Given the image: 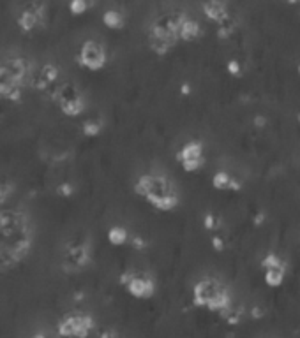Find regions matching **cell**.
<instances>
[{
  "mask_svg": "<svg viewBox=\"0 0 300 338\" xmlns=\"http://www.w3.org/2000/svg\"><path fill=\"white\" fill-rule=\"evenodd\" d=\"M297 72H299V76H300V62H299V66H297Z\"/></svg>",
  "mask_w": 300,
  "mask_h": 338,
  "instance_id": "40",
  "label": "cell"
},
{
  "mask_svg": "<svg viewBox=\"0 0 300 338\" xmlns=\"http://www.w3.org/2000/svg\"><path fill=\"white\" fill-rule=\"evenodd\" d=\"M176 162L180 164L185 173H196L205 166V155H203V143L198 139H193L185 143L178 154H176Z\"/></svg>",
  "mask_w": 300,
  "mask_h": 338,
  "instance_id": "11",
  "label": "cell"
},
{
  "mask_svg": "<svg viewBox=\"0 0 300 338\" xmlns=\"http://www.w3.org/2000/svg\"><path fill=\"white\" fill-rule=\"evenodd\" d=\"M265 308L263 307H252L251 308V317L252 319H263L265 317Z\"/></svg>",
  "mask_w": 300,
  "mask_h": 338,
  "instance_id": "33",
  "label": "cell"
},
{
  "mask_svg": "<svg viewBox=\"0 0 300 338\" xmlns=\"http://www.w3.org/2000/svg\"><path fill=\"white\" fill-rule=\"evenodd\" d=\"M96 328V321L88 314H69L57 324L60 338H88Z\"/></svg>",
  "mask_w": 300,
  "mask_h": 338,
  "instance_id": "8",
  "label": "cell"
},
{
  "mask_svg": "<svg viewBox=\"0 0 300 338\" xmlns=\"http://www.w3.org/2000/svg\"><path fill=\"white\" fill-rule=\"evenodd\" d=\"M201 34H203V28H201V25H200V22H196L193 18H187L180 28V41H184V43H193V41H196L198 37H201Z\"/></svg>",
  "mask_w": 300,
  "mask_h": 338,
  "instance_id": "15",
  "label": "cell"
},
{
  "mask_svg": "<svg viewBox=\"0 0 300 338\" xmlns=\"http://www.w3.org/2000/svg\"><path fill=\"white\" fill-rule=\"evenodd\" d=\"M252 123H254L256 129H265L267 125H269V118L265 116V114H254V118H252Z\"/></svg>",
  "mask_w": 300,
  "mask_h": 338,
  "instance_id": "31",
  "label": "cell"
},
{
  "mask_svg": "<svg viewBox=\"0 0 300 338\" xmlns=\"http://www.w3.org/2000/svg\"><path fill=\"white\" fill-rule=\"evenodd\" d=\"M57 194L60 198H71V196L75 194V187H73V183H69V181H64V183H60L57 187Z\"/></svg>",
  "mask_w": 300,
  "mask_h": 338,
  "instance_id": "29",
  "label": "cell"
},
{
  "mask_svg": "<svg viewBox=\"0 0 300 338\" xmlns=\"http://www.w3.org/2000/svg\"><path fill=\"white\" fill-rule=\"evenodd\" d=\"M51 97L57 101L58 108L66 116H79L87 108L79 88L73 81H66L60 87H57L55 92L51 93Z\"/></svg>",
  "mask_w": 300,
  "mask_h": 338,
  "instance_id": "6",
  "label": "cell"
},
{
  "mask_svg": "<svg viewBox=\"0 0 300 338\" xmlns=\"http://www.w3.org/2000/svg\"><path fill=\"white\" fill-rule=\"evenodd\" d=\"M201 11H203V14H205L210 22L216 23V25L229 16L225 0H205L201 5Z\"/></svg>",
  "mask_w": 300,
  "mask_h": 338,
  "instance_id": "14",
  "label": "cell"
},
{
  "mask_svg": "<svg viewBox=\"0 0 300 338\" xmlns=\"http://www.w3.org/2000/svg\"><path fill=\"white\" fill-rule=\"evenodd\" d=\"M120 284L136 299H149L155 294V280L147 271H125L120 275Z\"/></svg>",
  "mask_w": 300,
  "mask_h": 338,
  "instance_id": "7",
  "label": "cell"
},
{
  "mask_svg": "<svg viewBox=\"0 0 300 338\" xmlns=\"http://www.w3.org/2000/svg\"><path fill=\"white\" fill-rule=\"evenodd\" d=\"M210 245L216 252H225L226 250V240L221 234H212Z\"/></svg>",
  "mask_w": 300,
  "mask_h": 338,
  "instance_id": "28",
  "label": "cell"
},
{
  "mask_svg": "<svg viewBox=\"0 0 300 338\" xmlns=\"http://www.w3.org/2000/svg\"><path fill=\"white\" fill-rule=\"evenodd\" d=\"M265 222H267V215H265L263 211L254 213V217H252V224H254V227H261Z\"/></svg>",
  "mask_w": 300,
  "mask_h": 338,
  "instance_id": "32",
  "label": "cell"
},
{
  "mask_svg": "<svg viewBox=\"0 0 300 338\" xmlns=\"http://www.w3.org/2000/svg\"><path fill=\"white\" fill-rule=\"evenodd\" d=\"M203 227L208 233H217L221 227H223V219H221L217 213H212V211H207L203 215Z\"/></svg>",
  "mask_w": 300,
  "mask_h": 338,
  "instance_id": "22",
  "label": "cell"
},
{
  "mask_svg": "<svg viewBox=\"0 0 300 338\" xmlns=\"http://www.w3.org/2000/svg\"><path fill=\"white\" fill-rule=\"evenodd\" d=\"M11 194H14V185L11 181H4V183L0 185V203L5 204L7 199L11 198Z\"/></svg>",
  "mask_w": 300,
  "mask_h": 338,
  "instance_id": "27",
  "label": "cell"
},
{
  "mask_svg": "<svg viewBox=\"0 0 300 338\" xmlns=\"http://www.w3.org/2000/svg\"><path fill=\"white\" fill-rule=\"evenodd\" d=\"M191 92H193V90H191L189 83H182L180 85V93H182V95H191Z\"/></svg>",
  "mask_w": 300,
  "mask_h": 338,
  "instance_id": "35",
  "label": "cell"
},
{
  "mask_svg": "<svg viewBox=\"0 0 300 338\" xmlns=\"http://www.w3.org/2000/svg\"><path fill=\"white\" fill-rule=\"evenodd\" d=\"M284 278H286V268H269L263 270V280L265 284L272 289L275 287H281L284 284Z\"/></svg>",
  "mask_w": 300,
  "mask_h": 338,
  "instance_id": "16",
  "label": "cell"
},
{
  "mask_svg": "<svg viewBox=\"0 0 300 338\" xmlns=\"http://www.w3.org/2000/svg\"><path fill=\"white\" fill-rule=\"evenodd\" d=\"M221 315H223V319H225L228 324L235 326V324H238V322H240V317H242V308L238 310V308H233V305H231L229 308L223 310V312H221Z\"/></svg>",
  "mask_w": 300,
  "mask_h": 338,
  "instance_id": "24",
  "label": "cell"
},
{
  "mask_svg": "<svg viewBox=\"0 0 300 338\" xmlns=\"http://www.w3.org/2000/svg\"><path fill=\"white\" fill-rule=\"evenodd\" d=\"M225 2H226V0H225Z\"/></svg>",
  "mask_w": 300,
  "mask_h": 338,
  "instance_id": "42",
  "label": "cell"
},
{
  "mask_svg": "<svg viewBox=\"0 0 300 338\" xmlns=\"http://www.w3.org/2000/svg\"><path fill=\"white\" fill-rule=\"evenodd\" d=\"M44 20H46V7H44V4H41V2H28L22 9V13L18 14L16 25L20 26L22 32H32L37 26H43Z\"/></svg>",
  "mask_w": 300,
  "mask_h": 338,
  "instance_id": "12",
  "label": "cell"
},
{
  "mask_svg": "<svg viewBox=\"0 0 300 338\" xmlns=\"http://www.w3.org/2000/svg\"><path fill=\"white\" fill-rule=\"evenodd\" d=\"M88 7H90V2H88V0H69V11H71V14H75V16L87 13Z\"/></svg>",
  "mask_w": 300,
  "mask_h": 338,
  "instance_id": "25",
  "label": "cell"
},
{
  "mask_svg": "<svg viewBox=\"0 0 300 338\" xmlns=\"http://www.w3.org/2000/svg\"><path fill=\"white\" fill-rule=\"evenodd\" d=\"M242 64H240V60H237V58H229L228 64H226V72H228L231 78H240V76L244 74L242 72Z\"/></svg>",
  "mask_w": 300,
  "mask_h": 338,
  "instance_id": "26",
  "label": "cell"
},
{
  "mask_svg": "<svg viewBox=\"0 0 300 338\" xmlns=\"http://www.w3.org/2000/svg\"><path fill=\"white\" fill-rule=\"evenodd\" d=\"M193 303L210 312H223L231 307V294L228 287L214 277H203L193 287Z\"/></svg>",
  "mask_w": 300,
  "mask_h": 338,
  "instance_id": "5",
  "label": "cell"
},
{
  "mask_svg": "<svg viewBox=\"0 0 300 338\" xmlns=\"http://www.w3.org/2000/svg\"><path fill=\"white\" fill-rule=\"evenodd\" d=\"M92 259V248L87 240H79L67 245L64 257H62V266L67 273H78L85 270Z\"/></svg>",
  "mask_w": 300,
  "mask_h": 338,
  "instance_id": "9",
  "label": "cell"
},
{
  "mask_svg": "<svg viewBox=\"0 0 300 338\" xmlns=\"http://www.w3.org/2000/svg\"><path fill=\"white\" fill-rule=\"evenodd\" d=\"M102 129H104V122L101 118H88L81 125V134L85 137H96L101 134Z\"/></svg>",
  "mask_w": 300,
  "mask_h": 338,
  "instance_id": "19",
  "label": "cell"
},
{
  "mask_svg": "<svg viewBox=\"0 0 300 338\" xmlns=\"http://www.w3.org/2000/svg\"><path fill=\"white\" fill-rule=\"evenodd\" d=\"M297 122L300 123V111H299V113H297Z\"/></svg>",
  "mask_w": 300,
  "mask_h": 338,
  "instance_id": "39",
  "label": "cell"
},
{
  "mask_svg": "<svg viewBox=\"0 0 300 338\" xmlns=\"http://www.w3.org/2000/svg\"><path fill=\"white\" fill-rule=\"evenodd\" d=\"M231 178H233V176L229 175V173L219 169V171H216L214 176H212V187L216 190H229V187H231Z\"/></svg>",
  "mask_w": 300,
  "mask_h": 338,
  "instance_id": "21",
  "label": "cell"
},
{
  "mask_svg": "<svg viewBox=\"0 0 300 338\" xmlns=\"http://www.w3.org/2000/svg\"><path fill=\"white\" fill-rule=\"evenodd\" d=\"M235 28H237V22H235L231 16H228L226 20H223L221 23H217L216 34H217V37H219L221 41H226V39H229V37L233 35Z\"/></svg>",
  "mask_w": 300,
  "mask_h": 338,
  "instance_id": "20",
  "label": "cell"
},
{
  "mask_svg": "<svg viewBox=\"0 0 300 338\" xmlns=\"http://www.w3.org/2000/svg\"><path fill=\"white\" fill-rule=\"evenodd\" d=\"M28 78V66L22 57L4 58L0 69V95L5 101L20 102L23 97V87Z\"/></svg>",
  "mask_w": 300,
  "mask_h": 338,
  "instance_id": "4",
  "label": "cell"
},
{
  "mask_svg": "<svg viewBox=\"0 0 300 338\" xmlns=\"http://www.w3.org/2000/svg\"><path fill=\"white\" fill-rule=\"evenodd\" d=\"M30 338H48L46 335H43V333H35V335H32Z\"/></svg>",
  "mask_w": 300,
  "mask_h": 338,
  "instance_id": "37",
  "label": "cell"
},
{
  "mask_svg": "<svg viewBox=\"0 0 300 338\" xmlns=\"http://www.w3.org/2000/svg\"><path fill=\"white\" fill-rule=\"evenodd\" d=\"M129 243H131V247L132 248H136V250H145L147 247H149V242L141 236H132Z\"/></svg>",
  "mask_w": 300,
  "mask_h": 338,
  "instance_id": "30",
  "label": "cell"
},
{
  "mask_svg": "<svg viewBox=\"0 0 300 338\" xmlns=\"http://www.w3.org/2000/svg\"><path fill=\"white\" fill-rule=\"evenodd\" d=\"M261 268L263 270H269V268H288V263L282 259L281 255L274 254V252H269L261 259Z\"/></svg>",
  "mask_w": 300,
  "mask_h": 338,
  "instance_id": "23",
  "label": "cell"
},
{
  "mask_svg": "<svg viewBox=\"0 0 300 338\" xmlns=\"http://www.w3.org/2000/svg\"><path fill=\"white\" fill-rule=\"evenodd\" d=\"M286 4H290V5H297V4H300V0H286Z\"/></svg>",
  "mask_w": 300,
  "mask_h": 338,
  "instance_id": "38",
  "label": "cell"
},
{
  "mask_svg": "<svg viewBox=\"0 0 300 338\" xmlns=\"http://www.w3.org/2000/svg\"><path fill=\"white\" fill-rule=\"evenodd\" d=\"M102 23H104V26L111 28V30H120L125 25V16L120 11H117V9H108L102 14Z\"/></svg>",
  "mask_w": 300,
  "mask_h": 338,
  "instance_id": "17",
  "label": "cell"
},
{
  "mask_svg": "<svg viewBox=\"0 0 300 338\" xmlns=\"http://www.w3.org/2000/svg\"><path fill=\"white\" fill-rule=\"evenodd\" d=\"M2 225V268L7 270L22 263L32 248L30 220L22 210H4L0 215Z\"/></svg>",
  "mask_w": 300,
  "mask_h": 338,
  "instance_id": "1",
  "label": "cell"
},
{
  "mask_svg": "<svg viewBox=\"0 0 300 338\" xmlns=\"http://www.w3.org/2000/svg\"><path fill=\"white\" fill-rule=\"evenodd\" d=\"M115 337H117V335H115V333H111V331H104V333H102V335H101V337H99V338H115Z\"/></svg>",
  "mask_w": 300,
  "mask_h": 338,
  "instance_id": "36",
  "label": "cell"
},
{
  "mask_svg": "<svg viewBox=\"0 0 300 338\" xmlns=\"http://www.w3.org/2000/svg\"><path fill=\"white\" fill-rule=\"evenodd\" d=\"M76 62L79 67L88 70H101L104 69L106 62H108V53H106L104 46L97 41H85L79 46V51L76 55Z\"/></svg>",
  "mask_w": 300,
  "mask_h": 338,
  "instance_id": "10",
  "label": "cell"
},
{
  "mask_svg": "<svg viewBox=\"0 0 300 338\" xmlns=\"http://www.w3.org/2000/svg\"><path fill=\"white\" fill-rule=\"evenodd\" d=\"M299 13H300V9H299Z\"/></svg>",
  "mask_w": 300,
  "mask_h": 338,
  "instance_id": "41",
  "label": "cell"
},
{
  "mask_svg": "<svg viewBox=\"0 0 300 338\" xmlns=\"http://www.w3.org/2000/svg\"><path fill=\"white\" fill-rule=\"evenodd\" d=\"M134 192L159 211H172L180 203L176 185L164 175H141L134 183Z\"/></svg>",
  "mask_w": 300,
  "mask_h": 338,
  "instance_id": "2",
  "label": "cell"
},
{
  "mask_svg": "<svg viewBox=\"0 0 300 338\" xmlns=\"http://www.w3.org/2000/svg\"><path fill=\"white\" fill-rule=\"evenodd\" d=\"M129 233L127 229L122 227V225H113V227L108 229V242L113 247H122L125 243H129Z\"/></svg>",
  "mask_w": 300,
  "mask_h": 338,
  "instance_id": "18",
  "label": "cell"
},
{
  "mask_svg": "<svg viewBox=\"0 0 300 338\" xmlns=\"http://www.w3.org/2000/svg\"><path fill=\"white\" fill-rule=\"evenodd\" d=\"M185 20H187V14L182 13V11H173L170 14L159 16L150 25V49L159 57H164L166 53L172 51L176 46V43L180 41V28Z\"/></svg>",
  "mask_w": 300,
  "mask_h": 338,
  "instance_id": "3",
  "label": "cell"
},
{
  "mask_svg": "<svg viewBox=\"0 0 300 338\" xmlns=\"http://www.w3.org/2000/svg\"><path fill=\"white\" fill-rule=\"evenodd\" d=\"M229 190H231V192H240V190H242V181L233 176V178H231V187H229Z\"/></svg>",
  "mask_w": 300,
  "mask_h": 338,
  "instance_id": "34",
  "label": "cell"
},
{
  "mask_svg": "<svg viewBox=\"0 0 300 338\" xmlns=\"http://www.w3.org/2000/svg\"><path fill=\"white\" fill-rule=\"evenodd\" d=\"M58 76H60V70H58L57 66H53V64H44V66H41L35 72H32L30 78H28V83H30V87L34 88V90H39V92H48V90H51V93H53L55 92V88H57V87H53V85L57 83Z\"/></svg>",
  "mask_w": 300,
  "mask_h": 338,
  "instance_id": "13",
  "label": "cell"
}]
</instances>
